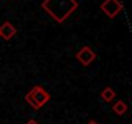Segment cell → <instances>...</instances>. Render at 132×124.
Returning a JSON list of instances; mask_svg holds the SVG:
<instances>
[{"instance_id": "cell-5", "label": "cell", "mask_w": 132, "mask_h": 124, "mask_svg": "<svg viewBox=\"0 0 132 124\" xmlns=\"http://www.w3.org/2000/svg\"><path fill=\"white\" fill-rule=\"evenodd\" d=\"M16 32H17L16 27L9 21H5L2 26H0V36H2L4 40H11L16 35Z\"/></svg>"}, {"instance_id": "cell-7", "label": "cell", "mask_w": 132, "mask_h": 124, "mask_svg": "<svg viewBox=\"0 0 132 124\" xmlns=\"http://www.w3.org/2000/svg\"><path fill=\"white\" fill-rule=\"evenodd\" d=\"M101 98H102L105 102H111V101L115 98V92H114V89H111L110 87H106V88L101 92Z\"/></svg>"}, {"instance_id": "cell-8", "label": "cell", "mask_w": 132, "mask_h": 124, "mask_svg": "<svg viewBox=\"0 0 132 124\" xmlns=\"http://www.w3.org/2000/svg\"><path fill=\"white\" fill-rule=\"evenodd\" d=\"M26 124H39V123H38L36 120H34V119H30V120H29Z\"/></svg>"}, {"instance_id": "cell-1", "label": "cell", "mask_w": 132, "mask_h": 124, "mask_svg": "<svg viewBox=\"0 0 132 124\" xmlns=\"http://www.w3.org/2000/svg\"><path fill=\"white\" fill-rule=\"evenodd\" d=\"M42 8L58 23L66 21L70 14L74 13L78 8L77 0H44Z\"/></svg>"}, {"instance_id": "cell-3", "label": "cell", "mask_w": 132, "mask_h": 124, "mask_svg": "<svg viewBox=\"0 0 132 124\" xmlns=\"http://www.w3.org/2000/svg\"><path fill=\"white\" fill-rule=\"evenodd\" d=\"M100 8L109 18H115L123 9V5L119 0H104Z\"/></svg>"}, {"instance_id": "cell-2", "label": "cell", "mask_w": 132, "mask_h": 124, "mask_svg": "<svg viewBox=\"0 0 132 124\" xmlns=\"http://www.w3.org/2000/svg\"><path fill=\"white\" fill-rule=\"evenodd\" d=\"M25 100L26 102L35 110H39L42 109L49 100H51V96L49 93L40 85H35L31 88V91L25 96Z\"/></svg>"}, {"instance_id": "cell-9", "label": "cell", "mask_w": 132, "mask_h": 124, "mask_svg": "<svg viewBox=\"0 0 132 124\" xmlns=\"http://www.w3.org/2000/svg\"><path fill=\"white\" fill-rule=\"evenodd\" d=\"M87 124H98V123H97L96 120H91V121H88Z\"/></svg>"}, {"instance_id": "cell-6", "label": "cell", "mask_w": 132, "mask_h": 124, "mask_svg": "<svg viewBox=\"0 0 132 124\" xmlns=\"http://www.w3.org/2000/svg\"><path fill=\"white\" fill-rule=\"evenodd\" d=\"M127 110H128V106H127V103L123 102L122 100L118 101V102H115V103L113 105V111H114L117 115H123V114L127 112Z\"/></svg>"}, {"instance_id": "cell-4", "label": "cell", "mask_w": 132, "mask_h": 124, "mask_svg": "<svg viewBox=\"0 0 132 124\" xmlns=\"http://www.w3.org/2000/svg\"><path fill=\"white\" fill-rule=\"evenodd\" d=\"M75 57H77V59L80 62L83 66H88V65H91L92 62L96 59V53L93 52V49H91L89 47L86 45L79 52H77Z\"/></svg>"}]
</instances>
